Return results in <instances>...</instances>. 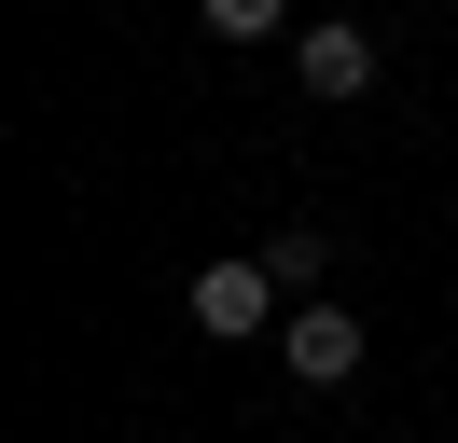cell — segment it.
Segmentation results:
<instances>
[{
  "label": "cell",
  "instance_id": "3",
  "mask_svg": "<svg viewBox=\"0 0 458 443\" xmlns=\"http://www.w3.org/2000/svg\"><path fill=\"white\" fill-rule=\"evenodd\" d=\"M292 83H306V97H361V83H375V28L306 14V28H292Z\"/></svg>",
  "mask_w": 458,
  "mask_h": 443
},
{
  "label": "cell",
  "instance_id": "4",
  "mask_svg": "<svg viewBox=\"0 0 458 443\" xmlns=\"http://www.w3.org/2000/svg\"><path fill=\"white\" fill-rule=\"evenodd\" d=\"M250 263H264V277H278V291H292V305H319V277H334V222H278V236H264V249H250Z\"/></svg>",
  "mask_w": 458,
  "mask_h": 443
},
{
  "label": "cell",
  "instance_id": "2",
  "mask_svg": "<svg viewBox=\"0 0 458 443\" xmlns=\"http://www.w3.org/2000/svg\"><path fill=\"white\" fill-rule=\"evenodd\" d=\"M278 374L292 388H347L361 374V319H347V305H292L278 319Z\"/></svg>",
  "mask_w": 458,
  "mask_h": 443
},
{
  "label": "cell",
  "instance_id": "5",
  "mask_svg": "<svg viewBox=\"0 0 458 443\" xmlns=\"http://www.w3.org/2000/svg\"><path fill=\"white\" fill-rule=\"evenodd\" d=\"M195 14H208V42H278L292 0H195Z\"/></svg>",
  "mask_w": 458,
  "mask_h": 443
},
{
  "label": "cell",
  "instance_id": "1",
  "mask_svg": "<svg viewBox=\"0 0 458 443\" xmlns=\"http://www.w3.org/2000/svg\"><path fill=\"white\" fill-rule=\"evenodd\" d=\"M278 319H292V305H278V277H264V263H195V332H223V347H250V332H264V347H278Z\"/></svg>",
  "mask_w": 458,
  "mask_h": 443
}]
</instances>
